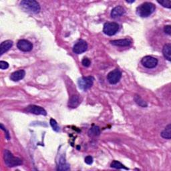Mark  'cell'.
Wrapping results in <instances>:
<instances>
[{
	"label": "cell",
	"mask_w": 171,
	"mask_h": 171,
	"mask_svg": "<svg viewBox=\"0 0 171 171\" xmlns=\"http://www.w3.org/2000/svg\"><path fill=\"white\" fill-rule=\"evenodd\" d=\"M0 126H1V128L2 129V130H4L5 132V138L8 139V140H9L10 139V137H9V132L6 130V129H5L4 126H3V125L2 124H1V125H0Z\"/></svg>",
	"instance_id": "obj_28"
},
{
	"label": "cell",
	"mask_w": 171,
	"mask_h": 171,
	"mask_svg": "<svg viewBox=\"0 0 171 171\" xmlns=\"http://www.w3.org/2000/svg\"><path fill=\"white\" fill-rule=\"evenodd\" d=\"M80 98L78 96H72L70 99L69 100V102H68V106L69 107L72 108V109H74V108H76L80 104Z\"/></svg>",
	"instance_id": "obj_16"
},
{
	"label": "cell",
	"mask_w": 171,
	"mask_h": 171,
	"mask_svg": "<svg viewBox=\"0 0 171 171\" xmlns=\"http://www.w3.org/2000/svg\"><path fill=\"white\" fill-rule=\"evenodd\" d=\"M110 43L112 45H114V46H116L126 47V46H130L132 44V41L129 39H122V40L111 41Z\"/></svg>",
	"instance_id": "obj_13"
},
{
	"label": "cell",
	"mask_w": 171,
	"mask_h": 171,
	"mask_svg": "<svg viewBox=\"0 0 171 171\" xmlns=\"http://www.w3.org/2000/svg\"><path fill=\"white\" fill-rule=\"evenodd\" d=\"M58 170H69V166L65 162L64 159H61L58 166Z\"/></svg>",
	"instance_id": "obj_18"
},
{
	"label": "cell",
	"mask_w": 171,
	"mask_h": 171,
	"mask_svg": "<svg viewBox=\"0 0 171 171\" xmlns=\"http://www.w3.org/2000/svg\"><path fill=\"white\" fill-rule=\"evenodd\" d=\"M94 78L92 76H87L80 78L78 81L79 88L83 90H87L93 85Z\"/></svg>",
	"instance_id": "obj_5"
},
{
	"label": "cell",
	"mask_w": 171,
	"mask_h": 171,
	"mask_svg": "<svg viewBox=\"0 0 171 171\" xmlns=\"http://www.w3.org/2000/svg\"><path fill=\"white\" fill-rule=\"evenodd\" d=\"M13 46V41L11 40H6L3 41L0 45V55H3L5 52H8Z\"/></svg>",
	"instance_id": "obj_14"
},
{
	"label": "cell",
	"mask_w": 171,
	"mask_h": 171,
	"mask_svg": "<svg viewBox=\"0 0 171 171\" xmlns=\"http://www.w3.org/2000/svg\"><path fill=\"white\" fill-rule=\"evenodd\" d=\"M158 62L159 61L156 58L151 56V55H146V56L143 58L141 60V63L143 66L148 69L155 68L158 64Z\"/></svg>",
	"instance_id": "obj_6"
},
{
	"label": "cell",
	"mask_w": 171,
	"mask_h": 171,
	"mask_svg": "<svg viewBox=\"0 0 171 171\" xmlns=\"http://www.w3.org/2000/svg\"><path fill=\"white\" fill-rule=\"evenodd\" d=\"M125 13V9L122 6H117L112 10L111 12V17L112 18H117L123 16Z\"/></svg>",
	"instance_id": "obj_12"
},
{
	"label": "cell",
	"mask_w": 171,
	"mask_h": 171,
	"mask_svg": "<svg viewBox=\"0 0 171 171\" xmlns=\"http://www.w3.org/2000/svg\"><path fill=\"white\" fill-rule=\"evenodd\" d=\"M9 68V64L7 62L1 61L0 62V68L2 69H6Z\"/></svg>",
	"instance_id": "obj_24"
},
{
	"label": "cell",
	"mask_w": 171,
	"mask_h": 171,
	"mask_svg": "<svg viewBox=\"0 0 171 171\" xmlns=\"http://www.w3.org/2000/svg\"><path fill=\"white\" fill-rule=\"evenodd\" d=\"M160 5H162L163 7L166 8H171V2L170 0H162V1H157Z\"/></svg>",
	"instance_id": "obj_23"
},
{
	"label": "cell",
	"mask_w": 171,
	"mask_h": 171,
	"mask_svg": "<svg viewBox=\"0 0 171 171\" xmlns=\"http://www.w3.org/2000/svg\"><path fill=\"white\" fill-rule=\"evenodd\" d=\"M3 157H4L5 163L9 167H14L21 165L22 164V159L17 158V157H15L8 150H5Z\"/></svg>",
	"instance_id": "obj_3"
},
{
	"label": "cell",
	"mask_w": 171,
	"mask_h": 171,
	"mask_svg": "<svg viewBox=\"0 0 171 171\" xmlns=\"http://www.w3.org/2000/svg\"><path fill=\"white\" fill-rule=\"evenodd\" d=\"M85 162L87 165H92L93 163V158L91 156H88L85 158Z\"/></svg>",
	"instance_id": "obj_26"
},
{
	"label": "cell",
	"mask_w": 171,
	"mask_h": 171,
	"mask_svg": "<svg viewBox=\"0 0 171 171\" xmlns=\"http://www.w3.org/2000/svg\"><path fill=\"white\" fill-rule=\"evenodd\" d=\"M26 110L27 112L36 114V115H44V116H46L47 114L46 111L43 108L36 105L28 106L26 109Z\"/></svg>",
	"instance_id": "obj_10"
},
{
	"label": "cell",
	"mask_w": 171,
	"mask_h": 171,
	"mask_svg": "<svg viewBox=\"0 0 171 171\" xmlns=\"http://www.w3.org/2000/svg\"><path fill=\"white\" fill-rule=\"evenodd\" d=\"M88 49V44L84 40H80L73 47V52L76 54H80L85 52Z\"/></svg>",
	"instance_id": "obj_8"
},
{
	"label": "cell",
	"mask_w": 171,
	"mask_h": 171,
	"mask_svg": "<svg viewBox=\"0 0 171 171\" xmlns=\"http://www.w3.org/2000/svg\"><path fill=\"white\" fill-rule=\"evenodd\" d=\"M135 1L134 0H132V1H126V2L127 3H134Z\"/></svg>",
	"instance_id": "obj_29"
},
{
	"label": "cell",
	"mask_w": 171,
	"mask_h": 171,
	"mask_svg": "<svg viewBox=\"0 0 171 171\" xmlns=\"http://www.w3.org/2000/svg\"><path fill=\"white\" fill-rule=\"evenodd\" d=\"M17 48L22 52H30L33 49V44L26 40H20L17 44Z\"/></svg>",
	"instance_id": "obj_9"
},
{
	"label": "cell",
	"mask_w": 171,
	"mask_h": 171,
	"mask_svg": "<svg viewBox=\"0 0 171 171\" xmlns=\"http://www.w3.org/2000/svg\"><path fill=\"white\" fill-rule=\"evenodd\" d=\"M122 77V72L120 69H115L114 70L111 71L107 76L108 81L111 84H116L120 81Z\"/></svg>",
	"instance_id": "obj_7"
},
{
	"label": "cell",
	"mask_w": 171,
	"mask_h": 171,
	"mask_svg": "<svg viewBox=\"0 0 171 171\" xmlns=\"http://www.w3.org/2000/svg\"><path fill=\"white\" fill-rule=\"evenodd\" d=\"M162 54L164 57H165L167 60L170 61V55H171V46L170 44H166L165 46H164L162 49Z\"/></svg>",
	"instance_id": "obj_15"
},
{
	"label": "cell",
	"mask_w": 171,
	"mask_h": 171,
	"mask_svg": "<svg viewBox=\"0 0 171 171\" xmlns=\"http://www.w3.org/2000/svg\"><path fill=\"white\" fill-rule=\"evenodd\" d=\"M90 63H91V62H90V60L87 58H84L82 61V65L84 66H85V67H88V66H90Z\"/></svg>",
	"instance_id": "obj_25"
},
{
	"label": "cell",
	"mask_w": 171,
	"mask_h": 171,
	"mask_svg": "<svg viewBox=\"0 0 171 171\" xmlns=\"http://www.w3.org/2000/svg\"><path fill=\"white\" fill-rule=\"evenodd\" d=\"M119 27V25L116 22H108L104 24L103 31L107 36H112L118 32Z\"/></svg>",
	"instance_id": "obj_4"
},
{
	"label": "cell",
	"mask_w": 171,
	"mask_h": 171,
	"mask_svg": "<svg viewBox=\"0 0 171 171\" xmlns=\"http://www.w3.org/2000/svg\"><path fill=\"white\" fill-rule=\"evenodd\" d=\"M25 75L26 72L23 69H20V70L12 73L11 76H10V79L13 82H18L25 77Z\"/></svg>",
	"instance_id": "obj_11"
},
{
	"label": "cell",
	"mask_w": 171,
	"mask_h": 171,
	"mask_svg": "<svg viewBox=\"0 0 171 171\" xmlns=\"http://www.w3.org/2000/svg\"><path fill=\"white\" fill-rule=\"evenodd\" d=\"M156 7L152 3L144 2L137 9V15L141 17H147L155 11Z\"/></svg>",
	"instance_id": "obj_1"
},
{
	"label": "cell",
	"mask_w": 171,
	"mask_h": 171,
	"mask_svg": "<svg viewBox=\"0 0 171 171\" xmlns=\"http://www.w3.org/2000/svg\"><path fill=\"white\" fill-rule=\"evenodd\" d=\"M164 31H165V32L166 34H167L168 35L171 34V26H166L164 27Z\"/></svg>",
	"instance_id": "obj_27"
},
{
	"label": "cell",
	"mask_w": 171,
	"mask_h": 171,
	"mask_svg": "<svg viewBox=\"0 0 171 171\" xmlns=\"http://www.w3.org/2000/svg\"><path fill=\"white\" fill-rule=\"evenodd\" d=\"M100 134V130L99 127L98 126H94L90 129L88 130V136L90 137H94L98 136Z\"/></svg>",
	"instance_id": "obj_19"
},
{
	"label": "cell",
	"mask_w": 171,
	"mask_h": 171,
	"mask_svg": "<svg viewBox=\"0 0 171 171\" xmlns=\"http://www.w3.org/2000/svg\"><path fill=\"white\" fill-rule=\"evenodd\" d=\"M112 168L116 169H125V170H128V168H126L124 165H123L121 162L117 160H114L110 165Z\"/></svg>",
	"instance_id": "obj_20"
},
{
	"label": "cell",
	"mask_w": 171,
	"mask_h": 171,
	"mask_svg": "<svg viewBox=\"0 0 171 171\" xmlns=\"http://www.w3.org/2000/svg\"><path fill=\"white\" fill-rule=\"evenodd\" d=\"M134 100H135V102H137L138 105L141 106L142 107H146V106H147V104H146V102H144V101L139 96H136L135 98H134Z\"/></svg>",
	"instance_id": "obj_21"
},
{
	"label": "cell",
	"mask_w": 171,
	"mask_h": 171,
	"mask_svg": "<svg viewBox=\"0 0 171 171\" xmlns=\"http://www.w3.org/2000/svg\"><path fill=\"white\" fill-rule=\"evenodd\" d=\"M161 137L165 139L170 140L171 138V125L169 124L161 132Z\"/></svg>",
	"instance_id": "obj_17"
},
{
	"label": "cell",
	"mask_w": 171,
	"mask_h": 171,
	"mask_svg": "<svg viewBox=\"0 0 171 171\" xmlns=\"http://www.w3.org/2000/svg\"><path fill=\"white\" fill-rule=\"evenodd\" d=\"M20 5L26 12L33 13H38L40 11V4L34 0H24L21 2Z\"/></svg>",
	"instance_id": "obj_2"
},
{
	"label": "cell",
	"mask_w": 171,
	"mask_h": 171,
	"mask_svg": "<svg viewBox=\"0 0 171 171\" xmlns=\"http://www.w3.org/2000/svg\"><path fill=\"white\" fill-rule=\"evenodd\" d=\"M50 125L54 131H55V132L60 131V128H59V126H58L57 122L55 121L54 119H53V118H52V119L50 120Z\"/></svg>",
	"instance_id": "obj_22"
}]
</instances>
